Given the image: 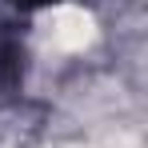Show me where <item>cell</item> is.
Masks as SVG:
<instances>
[{"label": "cell", "instance_id": "cell-1", "mask_svg": "<svg viewBox=\"0 0 148 148\" xmlns=\"http://www.w3.org/2000/svg\"><path fill=\"white\" fill-rule=\"evenodd\" d=\"M20 76H24V44L8 24H0V92H12Z\"/></svg>", "mask_w": 148, "mask_h": 148}, {"label": "cell", "instance_id": "cell-2", "mask_svg": "<svg viewBox=\"0 0 148 148\" xmlns=\"http://www.w3.org/2000/svg\"><path fill=\"white\" fill-rule=\"evenodd\" d=\"M20 8H44V4H56V0H16Z\"/></svg>", "mask_w": 148, "mask_h": 148}]
</instances>
